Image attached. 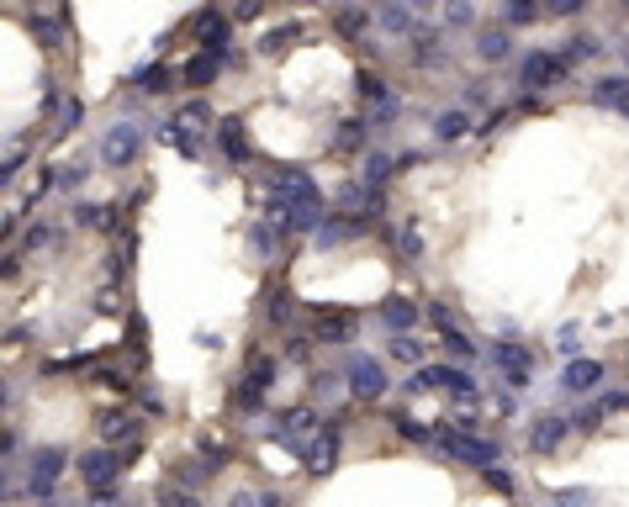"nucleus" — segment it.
Masks as SVG:
<instances>
[{
	"label": "nucleus",
	"instance_id": "1",
	"mask_svg": "<svg viewBox=\"0 0 629 507\" xmlns=\"http://www.w3.org/2000/svg\"><path fill=\"white\" fill-rule=\"evenodd\" d=\"M323 428H328V418H323L312 402H291V407H281V412L265 423V434L281 444V449H291V455L307 460V449L323 439Z\"/></svg>",
	"mask_w": 629,
	"mask_h": 507
},
{
	"label": "nucleus",
	"instance_id": "2",
	"mask_svg": "<svg viewBox=\"0 0 629 507\" xmlns=\"http://www.w3.org/2000/svg\"><path fill=\"white\" fill-rule=\"evenodd\" d=\"M434 449L450 455L455 465H476V471H492L503 465V444L487 439V434H455L450 423H434Z\"/></svg>",
	"mask_w": 629,
	"mask_h": 507
},
{
	"label": "nucleus",
	"instance_id": "3",
	"mask_svg": "<svg viewBox=\"0 0 629 507\" xmlns=\"http://www.w3.org/2000/svg\"><path fill=\"white\" fill-rule=\"evenodd\" d=\"M518 85H524L529 96H550V90L571 85V64L555 48H529L524 59H518Z\"/></svg>",
	"mask_w": 629,
	"mask_h": 507
},
{
	"label": "nucleus",
	"instance_id": "4",
	"mask_svg": "<svg viewBox=\"0 0 629 507\" xmlns=\"http://www.w3.org/2000/svg\"><path fill=\"white\" fill-rule=\"evenodd\" d=\"M122 449H106V444H96V449H85L80 460H74V476L85 481V492L90 497H101V492H117L122 486Z\"/></svg>",
	"mask_w": 629,
	"mask_h": 507
},
{
	"label": "nucleus",
	"instance_id": "5",
	"mask_svg": "<svg viewBox=\"0 0 629 507\" xmlns=\"http://www.w3.org/2000/svg\"><path fill=\"white\" fill-rule=\"evenodd\" d=\"M487 360H492L497 381H503L508 391L534 386V349H529V344H518V338H492Z\"/></svg>",
	"mask_w": 629,
	"mask_h": 507
},
{
	"label": "nucleus",
	"instance_id": "6",
	"mask_svg": "<svg viewBox=\"0 0 629 507\" xmlns=\"http://www.w3.org/2000/svg\"><path fill=\"white\" fill-rule=\"evenodd\" d=\"M344 391L349 402H381L386 391H392V381H386V365L376 360V354H349L344 360Z\"/></svg>",
	"mask_w": 629,
	"mask_h": 507
},
{
	"label": "nucleus",
	"instance_id": "7",
	"mask_svg": "<svg viewBox=\"0 0 629 507\" xmlns=\"http://www.w3.org/2000/svg\"><path fill=\"white\" fill-rule=\"evenodd\" d=\"M69 476V455L64 449H27V497L32 502H53V486Z\"/></svg>",
	"mask_w": 629,
	"mask_h": 507
},
{
	"label": "nucleus",
	"instance_id": "8",
	"mask_svg": "<svg viewBox=\"0 0 629 507\" xmlns=\"http://www.w3.org/2000/svg\"><path fill=\"white\" fill-rule=\"evenodd\" d=\"M191 37H196V53H217V59L238 64V53H233V16L196 11V16H191Z\"/></svg>",
	"mask_w": 629,
	"mask_h": 507
},
{
	"label": "nucleus",
	"instance_id": "9",
	"mask_svg": "<svg viewBox=\"0 0 629 507\" xmlns=\"http://www.w3.org/2000/svg\"><path fill=\"white\" fill-rule=\"evenodd\" d=\"M312 344H328V349H344V344H355L360 338V312H349V307H318L312 312Z\"/></svg>",
	"mask_w": 629,
	"mask_h": 507
},
{
	"label": "nucleus",
	"instance_id": "10",
	"mask_svg": "<svg viewBox=\"0 0 629 507\" xmlns=\"http://www.w3.org/2000/svg\"><path fill=\"white\" fill-rule=\"evenodd\" d=\"M138 148H143V127L138 122H111L106 133H101V159L111 169H127L138 159Z\"/></svg>",
	"mask_w": 629,
	"mask_h": 507
},
{
	"label": "nucleus",
	"instance_id": "11",
	"mask_svg": "<svg viewBox=\"0 0 629 507\" xmlns=\"http://www.w3.org/2000/svg\"><path fill=\"white\" fill-rule=\"evenodd\" d=\"M608 365L592 360V354H582V360H566L561 365V397H598Z\"/></svg>",
	"mask_w": 629,
	"mask_h": 507
},
{
	"label": "nucleus",
	"instance_id": "12",
	"mask_svg": "<svg viewBox=\"0 0 629 507\" xmlns=\"http://www.w3.org/2000/svg\"><path fill=\"white\" fill-rule=\"evenodd\" d=\"M96 434H101L106 449H138L148 428H143L138 412H106V418L96 423Z\"/></svg>",
	"mask_w": 629,
	"mask_h": 507
},
{
	"label": "nucleus",
	"instance_id": "13",
	"mask_svg": "<svg viewBox=\"0 0 629 507\" xmlns=\"http://www.w3.org/2000/svg\"><path fill=\"white\" fill-rule=\"evenodd\" d=\"M566 434H577V428H571V418H561V412H534L529 418V449L534 455H555V449L566 444Z\"/></svg>",
	"mask_w": 629,
	"mask_h": 507
},
{
	"label": "nucleus",
	"instance_id": "14",
	"mask_svg": "<svg viewBox=\"0 0 629 507\" xmlns=\"http://www.w3.org/2000/svg\"><path fill=\"white\" fill-rule=\"evenodd\" d=\"M339 449H344V418H328L323 439H318V444L307 449V460H302V465H307L312 476H328L333 465H339Z\"/></svg>",
	"mask_w": 629,
	"mask_h": 507
},
{
	"label": "nucleus",
	"instance_id": "15",
	"mask_svg": "<svg viewBox=\"0 0 629 507\" xmlns=\"http://www.w3.org/2000/svg\"><path fill=\"white\" fill-rule=\"evenodd\" d=\"M381 323H386V333L392 338H407V333H418V323H423V307L413 302V296H386L381 302Z\"/></svg>",
	"mask_w": 629,
	"mask_h": 507
},
{
	"label": "nucleus",
	"instance_id": "16",
	"mask_svg": "<svg viewBox=\"0 0 629 507\" xmlns=\"http://www.w3.org/2000/svg\"><path fill=\"white\" fill-rule=\"evenodd\" d=\"M429 133H434V143H460V138L481 133V127L471 122L466 106H444V111H434V117H429Z\"/></svg>",
	"mask_w": 629,
	"mask_h": 507
},
{
	"label": "nucleus",
	"instance_id": "17",
	"mask_svg": "<svg viewBox=\"0 0 629 507\" xmlns=\"http://www.w3.org/2000/svg\"><path fill=\"white\" fill-rule=\"evenodd\" d=\"M217 148H222V159H228V164H249L254 159V138H249V127L238 117L217 122Z\"/></svg>",
	"mask_w": 629,
	"mask_h": 507
},
{
	"label": "nucleus",
	"instance_id": "18",
	"mask_svg": "<svg viewBox=\"0 0 629 507\" xmlns=\"http://www.w3.org/2000/svg\"><path fill=\"white\" fill-rule=\"evenodd\" d=\"M222 69H228V59H217V53H191V59L180 64V85L201 96V90H212V85H217V74H222Z\"/></svg>",
	"mask_w": 629,
	"mask_h": 507
},
{
	"label": "nucleus",
	"instance_id": "19",
	"mask_svg": "<svg viewBox=\"0 0 629 507\" xmlns=\"http://www.w3.org/2000/svg\"><path fill=\"white\" fill-rule=\"evenodd\" d=\"M355 90H360L365 111H376V117H381V111H397V106H402V101H397V90H392V80H386L381 69H365L360 80H355Z\"/></svg>",
	"mask_w": 629,
	"mask_h": 507
},
{
	"label": "nucleus",
	"instance_id": "20",
	"mask_svg": "<svg viewBox=\"0 0 629 507\" xmlns=\"http://www.w3.org/2000/svg\"><path fill=\"white\" fill-rule=\"evenodd\" d=\"M328 27L339 32V37H349V43L365 48V32L376 27V11H365V6H333V11H328Z\"/></svg>",
	"mask_w": 629,
	"mask_h": 507
},
{
	"label": "nucleus",
	"instance_id": "21",
	"mask_svg": "<svg viewBox=\"0 0 629 507\" xmlns=\"http://www.w3.org/2000/svg\"><path fill=\"white\" fill-rule=\"evenodd\" d=\"M444 397H450L460 412H476L481 402H487V391H481V381L466 370V365H450V381H444Z\"/></svg>",
	"mask_w": 629,
	"mask_h": 507
},
{
	"label": "nucleus",
	"instance_id": "22",
	"mask_svg": "<svg viewBox=\"0 0 629 507\" xmlns=\"http://www.w3.org/2000/svg\"><path fill=\"white\" fill-rule=\"evenodd\" d=\"M587 96H592V106L624 111V117H629V74H598V80L587 85Z\"/></svg>",
	"mask_w": 629,
	"mask_h": 507
},
{
	"label": "nucleus",
	"instance_id": "23",
	"mask_svg": "<svg viewBox=\"0 0 629 507\" xmlns=\"http://www.w3.org/2000/svg\"><path fill=\"white\" fill-rule=\"evenodd\" d=\"M376 22L392 32V37H407V43H418V37L429 32V27H423V11H418V6H381Z\"/></svg>",
	"mask_w": 629,
	"mask_h": 507
},
{
	"label": "nucleus",
	"instance_id": "24",
	"mask_svg": "<svg viewBox=\"0 0 629 507\" xmlns=\"http://www.w3.org/2000/svg\"><path fill=\"white\" fill-rule=\"evenodd\" d=\"M555 53H561V59H566L571 69H582V64H592V59H603V53H608V43H603L598 32H571V37H566V43L555 48Z\"/></svg>",
	"mask_w": 629,
	"mask_h": 507
},
{
	"label": "nucleus",
	"instance_id": "25",
	"mask_svg": "<svg viewBox=\"0 0 629 507\" xmlns=\"http://www.w3.org/2000/svg\"><path fill=\"white\" fill-rule=\"evenodd\" d=\"M397 169H402V164H397L392 154H381V148H370V154L360 159V169H355V180L365 185V191H386V180H392Z\"/></svg>",
	"mask_w": 629,
	"mask_h": 507
},
{
	"label": "nucleus",
	"instance_id": "26",
	"mask_svg": "<svg viewBox=\"0 0 629 507\" xmlns=\"http://www.w3.org/2000/svg\"><path fill=\"white\" fill-rule=\"evenodd\" d=\"M476 59L481 64H503V59H513V32L497 22V27H481L476 32Z\"/></svg>",
	"mask_w": 629,
	"mask_h": 507
},
{
	"label": "nucleus",
	"instance_id": "27",
	"mask_svg": "<svg viewBox=\"0 0 629 507\" xmlns=\"http://www.w3.org/2000/svg\"><path fill=\"white\" fill-rule=\"evenodd\" d=\"M407 59H413V69H444L450 64V43L439 32H423L418 43H407Z\"/></svg>",
	"mask_w": 629,
	"mask_h": 507
},
{
	"label": "nucleus",
	"instance_id": "28",
	"mask_svg": "<svg viewBox=\"0 0 629 507\" xmlns=\"http://www.w3.org/2000/svg\"><path fill=\"white\" fill-rule=\"evenodd\" d=\"M370 117H355V122H339V133H333V154H370Z\"/></svg>",
	"mask_w": 629,
	"mask_h": 507
},
{
	"label": "nucleus",
	"instance_id": "29",
	"mask_svg": "<svg viewBox=\"0 0 629 507\" xmlns=\"http://www.w3.org/2000/svg\"><path fill=\"white\" fill-rule=\"evenodd\" d=\"M133 90H138V96H170V90H175V69L170 64H143L133 74Z\"/></svg>",
	"mask_w": 629,
	"mask_h": 507
},
{
	"label": "nucleus",
	"instance_id": "30",
	"mask_svg": "<svg viewBox=\"0 0 629 507\" xmlns=\"http://www.w3.org/2000/svg\"><path fill=\"white\" fill-rule=\"evenodd\" d=\"M281 365H286L281 354H259V349H254V354H249V370L238 375V381H249L254 391H270V386H275V375H281Z\"/></svg>",
	"mask_w": 629,
	"mask_h": 507
},
{
	"label": "nucleus",
	"instance_id": "31",
	"mask_svg": "<svg viewBox=\"0 0 629 507\" xmlns=\"http://www.w3.org/2000/svg\"><path fill=\"white\" fill-rule=\"evenodd\" d=\"M296 312H302V307H296V296H291V291H281V286L265 291V323H270V328H291V323H296Z\"/></svg>",
	"mask_w": 629,
	"mask_h": 507
},
{
	"label": "nucleus",
	"instance_id": "32",
	"mask_svg": "<svg viewBox=\"0 0 629 507\" xmlns=\"http://www.w3.org/2000/svg\"><path fill=\"white\" fill-rule=\"evenodd\" d=\"M386 354H392L397 365H413V370L434 365V360H429V344H423L418 333H407V338H392V344H386Z\"/></svg>",
	"mask_w": 629,
	"mask_h": 507
},
{
	"label": "nucleus",
	"instance_id": "33",
	"mask_svg": "<svg viewBox=\"0 0 629 507\" xmlns=\"http://www.w3.org/2000/svg\"><path fill=\"white\" fill-rule=\"evenodd\" d=\"M281 243H286V228H275V222H254V228H249V249L259 259H275V254H281Z\"/></svg>",
	"mask_w": 629,
	"mask_h": 507
},
{
	"label": "nucleus",
	"instance_id": "34",
	"mask_svg": "<svg viewBox=\"0 0 629 507\" xmlns=\"http://www.w3.org/2000/svg\"><path fill=\"white\" fill-rule=\"evenodd\" d=\"M545 22V6L540 0H508L503 6V27L513 32V27H540Z\"/></svg>",
	"mask_w": 629,
	"mask_h": 507
},
{
	"label": "nucleus",
	"instance_id": "35",
	"mask_svg": "<svg viewBox=\"0 0 629 507\" xmlns=\"http://www.w3.org/2000/svg\"><path fill=\"white\" fill-rule=\"evenodd\" d=\"M69 212H74V222H80V228H96V233H117V217H111L106 206H96V201H74Z\"/></svg>",
	"mask_w": 629,
	"mask_h": 507
},
{
	"label": "nucleus",
	"instance_id": "36",
	"mask_svg": "<svg viewBox=\"0 0 629 507\" xmlns=\"http://www.w3.org/2000/svg\"><path fill=\"white\" fill-rule=\"evenodd\" d=\"M439 344H444V354H455V365H471L476 360V338L466 333V328H450V333H439Z\"/></svg>",
	"mask_w": 629,
	"mask_h": 507
},
{
	"label": "nucleus",
	"instance_id": "37",
	"mask_svg": "<svg viewBox=\"0 0 629 507\" xmlns=\"http://www.w3.org/2000/svg\"><path fill=\"white\" fill-rule=\"evenodd\" d=\"M397 249H402V259H423V249H429V238H423V228H418L413 217L397 228Z\"/></svg>",
	"mask_w": 629,
	"mask_h": 507
},
{
	"label": "nucleus",
	"instance_id": "38",
	"mask_svg": "<svg viewBox=\"0 0 629 507\" xmlns=\"http://www.w3.org/2000/svg\"><path fill=\"white\" fill-rule=\"evenodd\" d=\"M312 349H318V344H312V333H286L281 360H286V365H307V360H312Z\"/></svg>",
	"mask_w": 629,
	"mask_h": 507
},
{
	"label": "nucleus",
	"instance_id": "39",
	"mask_svg": "<svg viewBox=\"0 0 629 507\" xmlns=\"http://www.w3.org/2000/svg\"><path fill=\"white\" fill-rule=\"evenodd\" d=\"M392 423H397V434H402V439H413V444H434V428L423 423V418H413V412H397Z\"/></svg>",
	"mask_w": 629,
	"mask_h": 507
},
{
	"label": "nucleus",
	"instance_id": "40",
	"mask_svg": "<svg viewBox=\"0 0 629 507\" xmlns=\"http://www.w3.org/2000/svg\"><path fill=\"white\" fill-rule=\"evenodd\" d=\"M339 381H344V370H312V381H307V386H312V397L333 402V397H339V391H344Z\"/></svg>",
	"mask_w": 629,
	"mask_h": 507
},
{
	"label": "nucleus",
	"instance_id": "41",
	"mask_svg": "<svg viewBox=\"0 0 629 507\" xmlns=\"http://www.w3.org/2000/svg\"><path fill=\"white\" fill-rule=\"evenodd\" d=\"M481 486H487V492H497V497H513V471L508 465H492V471H481Z\"/></svg>",
	"mask_w": 629,
	"mask_h": 507
},
{
	"label": "nucleus",
	"instance_id": "42",
	"mask_svg": "<svg viewBox=\"0 0 629 507\" xmlns=\"http://www.w3.org/2000/svg\"><path fill=\"white\" fill-rule=\"evenodd\" d=\"M555 349H561L566 360H582V323H566L561 333H555Z\"/></svg>",
	"mask_w": 629,
	"mask_h": 507
},
{
	"label": "nucleus",
	"instance_id": "43",
	"mask_svg": "<svg viewBox=\"0 0 629 507\" xmlns=\"http://www.w3.org/2000/svg\"><path fill=\"white\" fill-rule=\"evenodd\" d=\"M85 175H90L85 164H59V169H53V185H59V191H80Z\"/></svg>",
	"mask_w": 629,
	"mask_h": 507
},
{
	"label": "nucleus",
	"instance_id": "44",
	"mask_svg": "<svg viewBox=\"0 0 629 507\" xmlns=\"http://www.w3.org/2000/svg\"><path fill=\"white\" fill-rule=\"evenodd\" d=\"M439 22H444V27H476V6L455 0V6H444V11H439Z\"/></svg>",
	"mask_w": 629,
	"mask_h": 507
},
{
	"label": "nucleus",
	"instance_id": "45",
	"mask_svg": "<svg viewBox=\"0 0 629 507\" xmlns=\"http://www.w3.org/2000/svg\"><path fill=\"white\" fill-rule=\"evenodd\" d=\"M460 106H492V90H487V80H466V90H460Z\"/></svg>",
	"mask_w": 629,
	"mask_h": 507
},
{
	"label": "nucleus",
	"instance_id": "46",
	"mask_svg": "<svg viewBox=\"0 0 629 507\" xmlns=\"http://www.w3.org/2000/svg\"><path fill=\"white\" fill-rule=\"evenodd\" d=\"M159 502H164V507H201V497H196V492H185V486H175V481L159 492Z\"/></svg>",
	"mask_w": 629,
	"mask_h": 507
},
{
	"label": "nucleus",
	"instance_id": "47",
	"mask_svg": "<svg viewBox=\"0 0 629 507\" xmlns=\"http://www.w3.org/2000/svg\"><path fill=\"white\" fill-rule=\"evenodd\" d=\"M423 317H429V323H434L439 333H450V328H460V323H455V312H450V307H444V302H429V307H423Z\"/></svg>",
	"mask_w": 629,
	"mask_h": 507
},
{
	"label": "nucleus",
	"instance_id": "48",
	"mask_svg": "<svg viewBox=\"0 0 629 507\" xmlns=\"http://www.w3.org/2000/svg\"><path fill=\"white\" fill-rule=\"evenodd\" d=\"M555 507H592V492L587 486H566V492H555Z\"/></svg>",
	"mask_w": 629,
	"mask_h": 507
},
{
	"label": "nucleus",
	"instance_id": "49",
	"mask_svg": "<svg viewBox=\"0 0 629 507\" xmlns=\"http://www.w3.org/2000/svg\"><path fill=\"white\" fill-rule=\"evenodd\" d=\"M587 6L582 0H555V6H545V16H582Z\"/></svg>",
	"mask_w": 629,
	"mask_h": 507
},
{
	"label": "nucleus",
	"instance_id": "50",
	"mask_svg": "<svg viewBox=\"0 0 629 507\" xmlns=\"http://www.w3.org/2000/svg\"><path fill=\"white\" fill-rule=\"evenodd\" d=\"M138 402H143L148 412H164V397H159V386H138Z\"/></svg>",
	"mask_w": 629,
	"mask_h": 507
},
{
	"label": "nucleus",
	"instance_id": "51",
	"mask_svg": "<svg viewBox=\"0 0 629 507\" xmlns=\"http://www.w3.org/2000/svg\"><path fill=\"white\" fill-rule=\"evenodd\" d=\"M228 507H259V497H254V492H233Z\"/></svg>",
	"mask_w": 629,
	"mask_h": 507
},
{
	"label": "nucleus",
	"instance_id": "52",
	"mask_svg": "<svg viewBox=\"0 0 629 507\" xmlns=\"http://www.w3.org/2000/svg\"><path fill=\"white\" fill-rule=\"evenodd\" d=\"M259 507H291L281 492H259Z\"/></svg>",
	"mask_w": 629,
	"mask_h": 507
},
{
	"label": "nucleus",
	"instance_id": "53",
	"mask_svg": "<svg viewBox=\"0 0 629 507\" xmlns=\"http://www.w3.org/2000/svg\"><path fill=\"white\" fill-rule=\"evenodd\" d=\"M48 507H69V502H48Z\"/></svg>",
	"mask_w": 629,
	"mask_h": 507
}]
</instances>
